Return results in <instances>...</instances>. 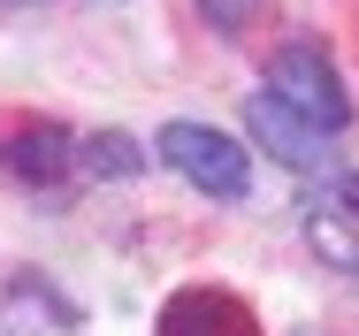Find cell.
Returning a JSON list of instances; mask_svg holds the SVG:
<instances>
[{"mask_svg": "<svg viewBox=\"0 0 359 336\" xmlns=\"http://www.w3.org/2000/svg\"><path fill=\"white\" fill-rule=\"evenodd\" d=\"M245 123H252V137H260L283 168H321V130H313V123H298L283 100L252 92V100H245Z\"/></svg>", "mask_w": 359, "mask_h": 336, "instance_id": "5", "label": "cell"}, {"mask_svg": "<svg viewBox=\"0 0 359 336\" xmlns=\"http://www.w3.org/2000/svg\"><path fill=\"white\" fill-rule=\"evenodd\" d=\"M153 153H161L191 191H207V199H245V191H252V153L229 130H215V123H161Z\"/></svg>", "mask_w": 359, "mask_h": 336, "instance_id": "2", "label": "cell"}, {"mask_svg": "<svg viewBox=\"0 0 359 336\" xmlns=\"http://www.w3.org/2000/svg\"><path fill=\"white\" fill-rule=\"evenodd\" d=\"M76 168H84V176H100V184H123V176H138V168H145V153H138V137L100 130V137H84V145H76Z\"/></svg>", "mask_w": 359, "mask_h": 336, "instance_id": "7", "label": "cell"}, {"mask_svg": "<svg viewBox=\"0 0 359 336\" xmlns=\"http://www.w3.org/2000/svg\"><path fill=\"white\" fill-rule=\"evenodd\" d=\"M153 336H260V321H252L245 298L199 283V290H176V298L161 306V329H153Z\"/></svg>", "mask_w": 359, "mask_h": 336, "instance_id": "3", "label": "cell"}, {"mask_svg": "<svg viewBox=\"0 0 359 336\" xmlns=\"http://www.w3.org/2000/svg\"><path fill=\"white\" fill-rule=\"evenodd\" d=\"M76 145L84 137H69L62 123H23V130L0 145V168L15 184H62V176H76Z\"/></svg>", "mask_w": 359, "mask_h": 336, "instance_id": "4", "label": "cell"}, {"mask_svg": "<svg viewBox=\"0 0 359 336\" xmlns=\"http://www.w3.org/2000/svg\"><path fill=\"white\" fill-rule=\"evenodd\" d=\"M199 15H207L215 31H245V23L260 15V0H199Z\"/></svg>", "mask_w": 359, "mask_h": 336, "instance_id": "8", "label": "cell"}, {"mask_svg": "<svg viewBox=\"0 0 359 336\" xmlns=\"http://www.w3.org/2000/svg\"><path fill=\"white\" fill-rule=\"evenodd\" d=\"M0 321H8L15 336L31 329V321H46V329H76V306H62L54 283H46L39 268H15L8 283H0Z\"/></svg>", "mask_w": 359, "mask_h": 336, "instance_id": "6", "label": "cell"}, {"mask_svg": "<svg viewBox=\"0 0 359 336\" xmlns=\"http://www.w3.org/2000/svg\"><path fill=\"white\" fill-rule=\"evenodd\" d=\"M268 100H283L298 123H313L321 137H337L352 123V92H344V69L329 62V46L321 39H283L276 54H268Z\"/></svg>", "mask_w": 359, "mask_h": 336, "instance_id": "1", "label": "cell"}, {"mask_svg": "<svg viewBox=\"0 0 359 336\" xmlns=\"http://www.w3.org/2000/svg\"><path fill=\"white\" fill-rule=\"evenodd\" d=\"M0 8H31V0H0Z\"/></svg>", "mask_w": 359, "mask_h": 336, "instance_id": "10", "label": "cell"}, {"mask_svg": "<svg viewBox=\"0 0 359 336\" xmlns=\"http://www.w3.org/2000/svg\"><path fill=\"white\" fill-rule=\"evenodd\" d=\"M337 199L352 206V222H359V176H344V184H337Z\"/></svg>", "mask_w": 359, "mask_h": 336, "instance_id": "9", "label": "cell"}]
</instances>
